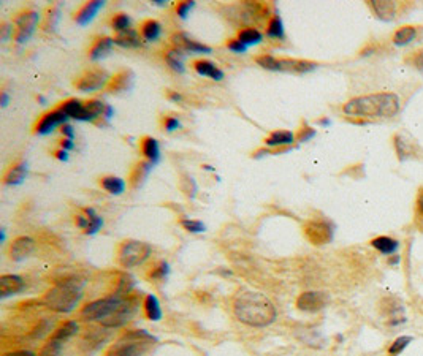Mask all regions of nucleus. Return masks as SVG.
<instances>
[{
	"label": "nucleus",
	"mask_w": 423,
	"mask_h": 356,
	"mask_svg": "<svg viewBox=\"0 0 423 356\" xmlns=\"http://www.w3.org/2000/svg\"><path fill=\"white\" fill-rule=\"evenodd\" d=\"M233 314L238 322L251 328H266L276 322L278 310L264 293L243 290L233 299Z\"/></svg>",
	"instance_id": "f257e3e1"
},
{
	"label": "nucleus",
	"mask_w": 423,
	"mask_h": 356,
	"mask_svg": "<svg viewBox=\"0 0 423 356\" xmlns=\"http://www.w3.org/2000/svg\"><path fill=\"white\" fill-rule=\"evenodd\" d=\"M342 111L355 119H390L400 111V97L390 92L363 95L349 100Z\"/></svg>",
	"instance_id": "f03ea898"
},
{
	"label": "nucleus",
	"mask_w": 423,
	"mask_h": 356,
	"mask_svg": "<svg viewBox=\"0 0 423 356\" xmlns=\"http://www.w3.org/2000/svg\"><path fill=\"white\" fill-rule=\"evenodd\" d=\"M84 284L86 280L77 275L57 280L54 287L48 290L43 297V304L57 314H70L83 298Z\"/></svg>",
	"instance_id": "7ed1b4c3"
},
{
	"label": "nucleus",
	"mask_w": 423,
	"mask_h": 356,
	"mask_svg": "<svg viewBox=\"0 0 423 356\" xmlns=\"http://www.w3.org/2000/svg\"><path fill=\"white\" fill-rule=\"evenodd\" d=\"M153 342H157V339L153 334H149L148 331H125L118 342L110 347L107 356H143Z\"/></svg>",
	"instance_id": "20e7f679"
},
{
	"label": "nucleus",
	"mask_w": 423,
	"mask_h": 356,
	"mask_svg": "<svg viewBox=\"0 0 423 356\" xmlns=\"http://www.w3.org/2000/svg\"><path fill=\"white\" fill-rule=\"evenodd\" d=\"M125 297H118V295H112V297L92 301V303L86 304L79 312V318L84 322H99L102 325L103 322L112 317L114 312H118L120 305H123Z\"/></svg>",
	"instance_id": "39448f33"
},
{
	"label": "nucleus",
	"mask_w": 423,
	"mask_h": 356,
	"mask_svg": "<svg viewBox=\"0 0 423 356\" xmlns=\"http://www.w3.org/2000/svg\"><path fill=\"white\" fill-rule=\"evenodd\" d=\"M255 62L261 68L270 70V72H285V73H309L317 68L316 62L301 59H285V57H274L271 54H261L255 57Z\"/></svg>",
	"instance_id": "423d86ee"
},
{
	"label": "nucleus",
	"mask_w": 423,
	"mask_h": 356,
	"mask_svg": "<svg viewBox=\"0 0 423 356\" xmlns=\"http://www.w3.org/2000/svg\"><path fill=\"white\" fill-rule=\"evenodd\" d=\"M153 254V247L143 241H124L118 249V263L125 269L137 268L143 264Z\"/></svg>",
	"instance_id": "0eeeda50"
},
{
	"label": "nucleus",
	"mask_w": 423,
	"mask_h": 356,
	"mask_svg": "<svg viewBox=\"0 0 423 356\" xmlns=\"http://www.w3.org/2000/svg\"><path fill=\"white\" fill-rule=\"evenodd\" d=\"M110 77L107 70L103 68H89L83 72L75 81V87L81 92H94V90H99L105 86H108Z\"/></svg>",
	"instance_id": "6e6552de"
},
{
	"label": "nucleus",
	"mask_w": 423,
	"mask_h": 356,
	"mask_svg": "<svg viewBox=\"0 0 423 356\" xmlns=\"http://www.w3.org/2000/svg\"><path fill=\"white\" fill-rule=\"evenodd\" d=\"M38 19L40 14L35 10H26V12L19 13L14 18V40H16V43H26L32 37L35 27L38 24Z\"/></svg>",
	"instance_id": "1a4fd4ad"
},
{
	"label": "nucleus",
	"mask_w": 423,
	"mask_h": 356,
	"mask_svg": "<svg viewBox=\"0 0 423 356\" xmlns=\"http://www.w3.org/2000/svg\"><path fill=\"white\" fill-rule=\"evenodd\" d=\"M305 234L314 245L329 244L333 239V227L325 220H311L305 225Z\"/></svg>",
	"instance_id": "9d476101"
},
{
	"label": "nucleus",
	"mask_w": 423,
	"mask_h": 356,
	"mask_svg": "<svg viewBox=\"0 0 423 356\" xmlns=\"http://www.w3.org/2000/svg\"><path fill=\"white\" fill-rule=\"evenodd\" d=\"M171 46L179 49V51L185 53H192V54H209L213 53V49L209 46H206V44L197 42V40L190 38L185 32H176L171 35L170 38Z\"/></svg>",
	"instance_id": "9b49d317"
},
{
	"label": "nucleus",
	"mask_w": 423,
	"mask_h": 356,
	"mask_svg": "<svg viewBox=\"0 0 423 356\" xmlns=\"http://www.w3.org/2000/svg\"><path fill=\"white\" fill-rule=\"evenodd\" d=\"M326 303H329V297H326V293L305 292L296 298V309L301 310V312L314 314L324 309Z\"/></svg>",
	"instance_id": "f8f14e48"
},
{
	"label": "nucleus",
	"mask_w": 423,
	"mask_h": 356,
	"mask_svg": "<svg viewBox=\"0 0 423 356\" xmlns=\"http://www.w3.org/2000/svg\"><path fill=\"white\" fill-rule=\"evenodd\" d=\"M68 116L65 114L62 109H53V111H49L47 114H43L40 120L35 125V133L37 135H49L51 132H54V128L56 127H62V125L67 122Z\"/></svg>",
	"instance_id": "ddd939ff"
},
{
	"label": "nucleus",
	"mask_w": 423,
	"mask_h": 356,
	"mask_svg": "<svg viewBox=\"0 0 423 356\" xmlns=\"http://www.w3.org/2000/svg\"><path fill=\"white\" fill-rule=\"evenodd\" d=\"M35 250V241L29 236H19L10 245V258L13 262H23L32 255Z\"/></svg>",
	"instance_id": "4468645a"
},
{
	"label": "nucleus",
	"mask_w": 423,
	"mask_h": 356,
	"mask_svg": "<svg viewBox=\"0 0 423 356\" xmlns=\"http://www.w3.org/2000/svg\"><path fill=\"white\" fill-rule=\"evenodd\" d=\"M26 288L24 279L18 274H3L0 277V298L5 299L8 297H14V295L21 293Z\"/></svg>",
	"instance_id": "2eb2a0df"
},
{
	"label": "nucleus",
	"mask_w": 423,
	"mask_h": 356,
	"mask_svg": "<svg viewBox=\"0 0 423 356\" xmlns=\"http://www.w3.org/2000/svg\"><path fill=\"white\" fill-rule=\"evenodd\" d=\"M133 78L135 74L132 70H120L110 79L107 89L112 94H120L127 92V90L133 86Z\"/></svg>",
	"instance_id": "dca6fc26"
},
{
	"label": "nucleus",
	"mask_w": 423,
	"mask_h": 356,
	"mask_svg": "<svg viewBox=\"0 0 423 356\" xmlns=\"http://www.w3.org/2000/svg\"><path fill=\"white\" fill-rule=\"evenodd\" d=\"M27 176V163L19 160V162L13 163L3 174V184L5 185H19L26 180Z\"/></svg>",
	"instance_id": "f3484780"
},
{
	"label": "nucleus",
	"mask_w": 423,
	"mask_h": 356,
	"mask_svg": "<svg viewBox=\"0 0 423 356\" xmlns=\"http://www.w3.org/2000/svg\"><path fill=\"white\" fill-rule=\"evenodd\" d=\"M105 5L103 0H92V2L84 3L81 8L78 10L77 14H75V21H77L79 26H86L95 18V14L99 13V10Z\"/></svg>",
	"instance_id": "a211bd4d"
},
{
	"label": "nucleus",
	"mask_w": 423,
	"mask_h": 356,
	"mask_svg": "<svg viewBox=\"0 0 423 356\" xmlns=\"http://www.w3.org/2000/svg\"><path fill=\"white\" fill-rule=\"evenodd\" d=\"M107 107L102 100H89V102H84V113L81 118V122H94L95 119L105 116L107 113Z\"/></svg>",
	"instance_id": "6ab92c4d"
},
{
	"label": "nucleus",
	"mask_w": 423,
	"mask_h": 356,
	"mask_svg": "<svg viewBox=\"0 0 423 356\" xmlns=\"http://www.w3.org/2000/svg\"><path fill=\"white\" fill-rule=\"evenodd\" d=\"M194 70L201 77H208L214 81H222L224 79V72L220 70L218 65L211 62V60H195L194 62Z\"/></svg>",
	"instance_id": "aec40b11"
},
{
	"label": "nucleus",
	"mask_w": 423,
	"mask_h": 356,
	"mask_svg": "<svg viewBox=\"0 0 423 356\" xmlns=\"http://www.w3.org/2000/svg\"><path fill=\"white\" fill-rule=\"evenodd\" d=\"M143 309L146 318L151 320V322H160L164 317L162 305H160V301L155 295H146L143 301Z\"/></svg>",
	"instance_id": "412c9836"
},
{
	"label": "nucleus",
	"mask_w": 423,
	"mask_h": 356,
	"mask_svg": "<svg viewBox=\"0 0 423 356\" xmlns=\"http://www.w3.org/2000/svg\"><path fill=\"white\" fill-rule=\"evenodd\" d=\"M154 165L148 162V160H143V162L137 163L132 169V173H130V178H129V182H130V187L132 189H138L143 185L144 179L148 178V174L151 173V169H153Z\"/></svg>",
	"instance_id": "4be33fe9"
},
{
	"label": "nucleus",
	"mask_w": 423,
	"mask_h": 356,
	"mask_svg": "<svg viewBox=\"0 0 423 356\" xmlns=\"http://www.w3.org/2000/svg\"><path fill=\"white\" fill-rule=\"evenodd\" d=\"M294 141H295V135L289 132V130H276V132L270 133V137L265 139V144L268 148L274 149V148H287Z\"/></svg>",
	"instance_id": "5701e85b"
},
{
	"label": "nucleus",
	"mask_w": 423,
	"mask_h": 356,
	"mask_svg": "<svg viewBox=\"0 0 423 356\" xmlns=\"http://www.w3.org/2000/svg\"><path fill=\"white\" fill-rule=\"evenodd\" d=\"M141 152H143L144 159L148 160V162H151L153 165L159 163L160 160V146H159V141L153 137H144L143 139H141Z\"/></svg>",
	"instance_id": "b1692460"
},
{
	"label": "nucleus",
	"mask_w": 423,
	"mask_h": 356,
	"mask_svg": "<svg viewBox=\"0 0 423 356\" xmlns=\"http://www.w3.org/2000/svg\"><path fill=\"white\" fill-rule=\"evenodd\" d=\"M78 331H79V325H78L77 320H68V322L59 325V327L54 329L51 338L59 340V342L65 344L67 340L75 338V336L78 334Z\"/></svg>",
	"instance_id": "393cba45"
},
{
	"label": "nucleus",
	"mask_w": 423,
	"mask_h": 356,
	"mask_svg": "<svg viewBox=\"0 0 423 356\" xmlns=\"http://www.w3.org/2000/svg\"><path fill=\"white\" fill-rule=\"evenodd\" d=\"M113 44H114V38H112V37L97 38L89 49V59L90 60H99V59L105 57L110 51H112Z\"/></svg>",
	"instance_id": "a878e982"
},
{
	"label": "nucleus",
	"mask_w": 423,
	"mask_h": 356,
	"mask_svg": "<svg viewBox=\"0 0 423 356\" xmlns=\"http://www.w3.org/2000/svg\"><path fill=\"white\" fill-rule=\"evenodd\" d=\"M114 44H118L120 48H138L141 46V35L137 30L130 27L125 32H120L114 37Z\"/></svg>",
	"instance_id": "bb28decb"
},
{
	"label": "nucleus",
	"mask_w": 423,
	"mask_h": 356,
	"mask_svg": "<svg viewBox=\"0 0 423 356\" xmlns=\"http://www.w3.org/2000/svg\"><path fill=\"white\" fill-rule=\"evenodd\" d=\"M140 33L141 38L146 40V42H155V40L162 35V26H160V23L155 21V19H146V21L141 24Z\"/></svg>",
	"instance_id": "cd10ccee"
},
{
	"label": "nucleus",
	"mask_w": 423,
	"mask_h": 356,
	"mask_svg": "<svg viewBox=\"0 0 423 356\" xmlns=\"http://www.w3.org/2000/svg\"><path fill=\"white\" fill-rule=\"evenodd\" d=\"M59 109H62V111L68 116V119L81 120L83 113H84V103L78 98H68V100H65V102H62Z\"/></svg>",
	"instance_id": "c85d7f7f"
},
{
	"label": "nucleus",
	"mask_w": 423,
	"mask_h": 356,
	"mask_svg": "<svg viewBox=\"0 0 423 356\" xmlns=\"http://www.w3.org/2000/svg\"><path fill=\"white\" fill-rule=\"evenodd\" d=\"M184 56L185 54L176 48H170L164 54L165 62L168 64V67L178 73H184Z\"/></svg>",
	"instance_id": "c756f323"
},
{
	"label": "nucleus",
	"mask_w": 423,
	"mask_h": 356,
	"mask_svg": "<svg viewBox=\"0 0 423 356\" xmlns=\"http://www.w3.org/2000/svg\"><path fill=\"white\" fill-rule=\"evenodd\" d=\"M100 185H102L103 190H107V192L112 195H123L125 192V187H127L125 180L118 176H105L100 179Z\"/></svg>",
	"instance_id": "7c9ffc66"
},
{
	"label": "nucleus",
	"mask_w": 423,
	"mask_h": 356,
	"mask_svg": "<svg viewBox=\"0 0 423 356\" xmlns=\"http://www.w3.org/2000/svg\"><path fill=\"white\" fill-rule=\"evenodd\" d=\"M371 245L374 249L379 250L381 254L384 255H392L395 254L398 247H400V244H398V241L394 239V238H389V236H379V238H374L371 241Z\"/></svg>",
	"instance_id": "2f4dec72"
},
{
	"label": "nucleus",
	"mask_w": 423,
	"mask_h": 356,
	"mask_svg": "<svg viewBox=\"0 0 423 356\" xmlns=\"http://www.w3.org/2000/svg\"><path fill=\"white\" fill-rule=\"evenodd\" d=\"M370 5L372 7V10L377 13V16L385 19V21H389L395 16L396 12V3L395 2H382V0H372L370 2Z\"/></svg>",
	"instance_id": "473e14b6"
},
{
	"label": "nucleus",
	"mask_w": 423,
	"mask_h": 356,
	"mask_svg": "<svg viewBox=\"0 0 423 356\" xmlns=\"http://www.w3.org/2000/svg\"><path fill=\"white\" fill-rule=\"evenodd\" d=\"M236 38L249 48V46H253V44H259L261 40H264V35H261L260 30L255 27H244V29L238 30V37Z\"/></svg>",
	"instance_id": "72a5a7b5"
},
{
	"label": "nucleus",
	"mask_w": 423,
	"mask_h": 356,
	"mask_svg": "<svg viewBox=\"0 0 423 356\" xmlns=\"http://www.w3.org/2000/svg\"><path fill=\"white\" fill-rule=\"evenodd\" d=\"M284 24H282V19L278 13L273 14L270 18L268 24H266V37L270 38H284Z\"/></svg>",
	"instance_id": "f704fd0d"
},
{
	"label": "nucleus",
	"mask_w": 423,
	"mask_h": 356,
	"mask_svg": "<svg viewBox=\"0 0 423 356\" xmlns=\"http://www.w3.org/2000/svg\"><path fill=\"white\" fill-rule=\"evenodd\" d=\"M417 37V30L415 27L406 26L401 27L400 30H396V33L394 35V43L398 46H405V44H409L411 42H414Z\"/></svg>",
	"instance_id": "c9c22d12"
},
{
	"label": "nucleus",
	"mask_w": 423,
	"mask_h": 356,
	"mask_svg": "<svg viewBox=\"0 0 423 356\" xmlns=\"http://www.w3.org/2000/svg\"><path fill=\"white\" fill-rule=\"evenodd\" d=\"M83 210H84V214L88 215V219H89V227H88V230H86L84 233L89 234V236H92V234L97 233L99 230L103 227V219L100 217L97 213H95L94 208H84Z\"/></svg>",
	"instance_id": "e433bc0d"
},
{
	"label": "nucleus",
	"mask_w": 423,
	"mask_h": 356,
	"mask_svg": "<svg viewBox=\"0 0 423 356\" xmlns=\"http://www.w3.org/2000/svg\"><path fill=\"white\" fill-rule=\"evenodd\" d=\"M168 274H170V264L167 262H159L149 271V279L162 282V280L168 277Z\"/></svg>",
	"instance_id": "4c0bfd02"
},
{
	"label": "nucleus",
	"mask_w": 423,
	"mask_h": 356,
	"mask_svg": "<svg viewBox=\"0 0 423 356\" xmlns=\"http://www.w3.org/2000/svg\"><path fill=\"white\" fill-rule=\"evenodd\" d=\"M64 344L59 342V340L49 338L48 342L43 345L42 352H40L38 356H59L60 352H62Z\"/></svg>",
	"instance_id": "58836bf2"
},
{
	"label": "nucleus",
	"mask_w": 423,
	"mask_h": 356,
	"mask_svg": "<svg viewBox=\"0 0 423 356\" xmlns=\"http://www.w3.org/2000/svg\"><path fill=\"white\" fill-rule=\"evenodd\" d=\"M112 27L118 33L125 32V30L130 29V18L125 13L114 14V18L112 19Z\"/></svg>",
	"instance_id": "ea45409f"
},
{
	"label": "nucleus",
	"mask_w": 423,
	"mask_h": 356,
	"mask_svg": "<svg viewBox=\"0 0 423 356\" xmlns=\"http://www.w3.org/2000/svg\"><path fill=\"white\" fill-rule=\"evenodd\" d=\"M51 329H53V322H49V320H42V322H38L37 327L32 329V333H30V338H32V339H43L44 336H47Z\"/></svg>",
	"instance_id": "a19ab883"
},
{
	"label": "nucleus",
	"mask_w": 423,
	"mask_h": 356,
	"mask_svg": "<svg viewBox=\"0 0 423 356\" xmlns=\"http://www.w3.org/2000/svg\"><path fill=\"white\" fill-rule=\"evenodd\" d=\"M411 342H412V338H411V336H401V338H398V339L395 340V342L390 345L389 353H390L392 356L400 355V353L402 352V350H405Z\"/></svg>",
	"instance_id": "79ce46f5"
},
{
	"label": "nucleus",
	"mask_w": 423,
	"mask_h": 356,
	"mask_svg": "<svg viewBox=\"0 0 423 356\" xmlns=\"http://www.w3.org/2000/svg\"><path fill=\"white\" fill-rule=\"evenodd\" d=\"M179 187L185 195H188L189 198L194 200L195 195H197V184H195V180L190 176H183V179H181Z\"/></svg>",
	"instance_id": "37998d69"
},
{
	"label": "nucleus",
	"mask_w": 423,
	"mask_h": 356,
	"mask_svg": "<svg viewBox=\"0 0 423 356\" xmlns=\"http://www.w3.org/2000/svg\"><path fill=\"white\" fill-rule=\"evenodd\" d=\"M181 227L188 230L189 233H203L206 227L201 220H192V219H183L181 220Z\"/></svg>",
	"instance_id": "c03bdc74"
},
{
	"label": "nucleus",
	"mask_w": 423,
	"mask_h": 356,
	"mask_svg": "<svg viewBox=\"0 0 423 356\" xmlns=\"http://www.w3.org/2000/svg\"><path fill=\"white\" fill-rule=\"evenodd\" d=\"M314 137H316V130L308 127V125H303V127L298 130V133L295 135V139L298 143H306V141H309V139L314 138Z\"/></svg>",
	"instance_id": "a18cd8bd"
},
{
	"label": "nucleus",
	"mask_w": 423,
	"mask_h": 356,
	"mask_svg": "<svg viewBox=\"0 0 423 356\" xmlns=\"http://www.w3.org/2000/svg\"><path fill=\"white\" fill-rule=\"evenodd\" d=\"M227 48L235 54H244L246 51H248V46H246L244 43H241L238 38H230L229 42H227Z\"/></svg>",
	"instance_id": "49530a36"
},
{
	"label": "nucleus",
	"mask_w": 423,
	"mask_h": 356,
	"mask_svg": "<svg viewBox=\"0 0 423 356\" xmlns=\"http://www.w3.org/2000/svg\"><path fill=\"white\" fill-rule=\"evenodd\" d=\"M194 5L195 2H192V0H184V2H179L178 5H176V14L184 19L189 14L190 10L194 8Z\"/></svg>",
	"instance_id": "de8ad7c7"
},
{
	"label": "nucleus",
	"mask_w": 423,
	"mask_h": 356,
	"mask_svg": "<svg viewBox=\"0 0 423 356\" xmlns=\"http://www.w3.org/2000/svg\"><path fill=\"white\" fill-rule=\"evenodd\" d=\"M57 18H59V10L57 8L49 10V13H48V16H47V23H44V29L49 30V29L56 27Z\"/></svg>",
	"instance_id": "09e8293b"
},
{
	"label": "nucleus",
	"mask_w": 423,
	"mask_h": 356,
	"mask_svg": "<svg viewBox=\"0 0 423 356\" xmlns=\"http://www.w3.org/2000/svg\"><path fill=\"white\" fill-rule=\"evenodd\" d=\"M164 127L167 132H175V130H178L181 127V122L176 118L167 116L164 119Z\"/></svg>",
	"instance_id": "8fccbe9b"
},
{
	"label": "nucleus",
	"mask_w": 423,
	"mask_h": 356,
	"mask_svg": "<svg viewBox=\"0 0 423 356\" xmlns=\"http://www.w3.org/2000/svg\"><path fill=\"white\" fill-rule=\"evenodd\" d=\"M75 223H77V227L79 228V230H88V227H89V219H88V215L86 214H78L77 217H75Z\"/></svg>",
	"instance_id": "3c124183"
},
{
	"label": "nucleus",
	"mask_w": 423,
	"mask_h": 356,
	"mask_svg": "<svg viewBox=\"0 0 423 356\" xmlns=\"http://www.w3.org/2000/svg\"><path fill=\"white\" fill-rule=\"evenodd\" d=\"M60 132H62V135H64L65 138H68V139H73L75 138V128L72 127V125L64 124L62 127H60Z\"/></svg>",
	"instance_id": "603ef678"
},
{
	"label": "nucleus",
	"mask_w": 423,
	"mask_h": 356,
	"mask_svg": "<svg viewBox=\"0 0 423 356\" xmlns=\"http://www.w3.org/2000/svg\"><path fill=\"white\" fill-rule=\"evenodd\" d=\"M60 149H64V150H73L75 149V141L73 139H68V138H64L62 141H60Z\"/></svg>",
	"instance_id": "864d4df0"
},
{
	"label": "nucleus",
	"mask_w": 423,
	"mask_h": 356,
	"mask_svg": "<svg viewBox=\"0 0 423 356\" xmlns=\"http://www.w3.org/2000/svg\"><path fill=\"white\" fill-rule=\"evenodd\" d=\"M3 356H37L34 352H30V350H18V352H12V353H5Z\"/></svg>",
	"instance_id": "5fc2aeb1"
},
{
	"label": "nucleus",
	"mask_w": 423,
	"mask_h": 356,
	"mask_svg": "<svg viewBox=\"0 0 423 356\" xmlns=\"http://www.w3.org/2000/svg\"><path fill=\"white\" fill-rule=\"evenodd\" d=\"M54 155H56V159L60 160V162H67V160H68V152H67V150H64V149L56 150V152H54Z\"/></svg>",
	"instance_id": "6e6d98bb"
},
{
	"label": "nucleus",
	"mask_w": 423,
	"mask_h": 356,
	"mask_svg": "<svg viewBox=\"0 0 423 356\" xmlns=\"http://www.w3.org/2000/svg\"><path fill=\"white\" fill-rule=\"evenodd\" d=\"M414 64H415V67L420 70V72H423V51L417 54L415 59H414Z\"/></svg>",
	"instance_id": "4d7b16f0"
},
{
	"label": "nucleus",
	"mask_w": 423,
	"mask_h": 356,
	"mask_svg": "<svg viewBox=\"0 0 423 356\" xmlns=\"http://www.w3.org/2000/svg\"><path fill=\"white\" fill-rule=\"evenodd\" d=\"M2 38H3V42H7L8 40V35H10V32H12V27L8 26V24H2Z\"/></svg>",
	"instance_id": "13d9d810"
},
{
	"label": "nucleus",
	"mask_w": 423,
	"mask_h": 356,
	"mask_svg": "<svg viewBox=\"0 0 423 356\" xmlns=\"http://www.w3.org/2000/svg\"><path fill=\"white\" fill-rule=\"evenodd\" d=\"M8 94H7V90H2V94H0V105H2V107L5 108L8 105Z\"/></svg>",
	"instance_id": "bf43d9fd"
},
{
	"label": "nucleus",
	"mask_w": 423,
	"mask_h": 356,
	"mask_svg": "<svg viewBox=\"0 0 423 356\" xmlns=\"http://www.w3.org/2000/svg\"><path fill=\"white\" fill-rule=\"evenodd\" d=\"M168 98L173 100V102H181V100H183V97H181V94L173 92V90H170V92H168Z\"/></svg>",
	"instance_id": "052dcab7"
},
{
	"label": "nucleus",
	"mask_w": 423,
	"mask_h": 356,
	"mask_svg": "<svg viewBox=\"0 0 423 356\" xmlns=\"http://www.w3.org/2000/svg\"><path fill=\"white\" fill-rule=\"evenodd\" d=\"M419 206H420V210H422V214H423V192H422L420 198H419Z\"/></svg>",
	"instance_id": "680f3d73"
},
{
	"label": "nucleus",
	"mask_w": 423,
	"mask_h": 356,
	"mask_svg": "<svg viewBox=\"0 0 423 356\" xmlns=\"http://www.w3.org/2000/svg\"><path fill=\"white\" fill-rule=\"evenodd\" d=\"M155 3H157V5H167V2H164V0H155Z\"/></svg>",
	"instance_id": "e2e57ef3"
}]
</instances>
